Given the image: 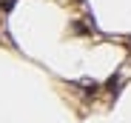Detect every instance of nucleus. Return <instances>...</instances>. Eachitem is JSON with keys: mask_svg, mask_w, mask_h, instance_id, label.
Wrapping results in <instances>:
<instances>
[]
</instances>
